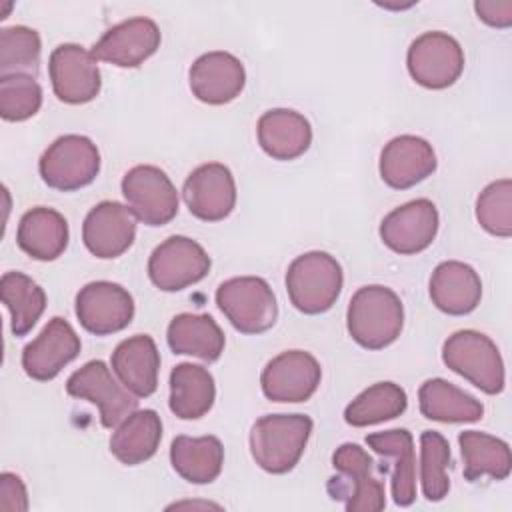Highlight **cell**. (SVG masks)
Wrapping results in <instances>:
<instances>
[{"label": "cell", "mask_w": 512, "mask_h": 512, "mask_svg": "<svg viewBox=\"0 0 512 512\" xmlns=\"http://www.w3.org/2000/svg\"><path fill=\"white\" fill-rule=\"evenodd\" d=\"M402 324L404 306L394 290L370 284L358 288L350 298L346 328L358 346L382 350L400 336Z\"/></svg>", "instance_id": "6da1fadb"}, {"label": "cell", "mask_w": 512, "mask_h": 512, "mask_svg": "<svg viewBox=\"0 0 512 512\" xmlns=\"http://www.w3.org/2000/svg\"><path fill=\"white\" fill-rule=\"evenodd\" d=\"M306 414H266L250 430V454L270 474L290 472L302 458L312 434Z\"/></svg>", "instance_id": "7a4b0ae2"}, {"label": "cell", "mask_w": 512, "mask_h": 512, "mask_svg": "<svg viewBox=\"0 0 512 512\" xmlns=\"http://www.w3.org/2000/svg\"><path fill=\"white\" fill-rule=\"evenodd\" d=\"M344 284L342 268L328 252L312 250L294 258L286 272L292 306L302 314H322L334 306Z\"/></svg>", "instance_id": "3957f363"}, {"label": "cell", "mask_w": 512, "mask_h": 512, "mask_svg": "<svg viewBox=\"0 0 512 512\" xmlns=\"http://www.w3.org/2000/svg\"><path fill=\"white\" fill-rule=\"evenodd\" d=\"M332 466L338 472L328 480V494L342 500L348 512H380L386 506L384 484L372 474L374 460L352 442L336 448Z\"/></svg>", "instance_id": "277c9868"}, {"label": "cell", "mask_w": 512, "mask_h": 512, "mask_svg": "<svg viewBox=\"0 0 512 512\" xmlns=\"http://www.w3.org/2000/svg\"><path fill=\"white\" fill-rule=\"evenodd\" d=\"M444 364L486 394L504 390V362L496 344L482 332L458 330L442 346Z\"/></svg>", "instance_id": "5b68a950"}, {"label": "cell", "mask_w": 512, "mask_h": 512, "mask_svg": "<svg viewBox=\"0 0 512 512\" xmlns=\"http://www.w3.org/2000/svg\"><path fill=\"white\" fill-rule=\"evenodd\" d=\"M216 304L242 334H260L274 326L278 304L264 278L238 276L224 280L216 290Z\"/></svg>", "instance_id": "8992f818"}, {"label": "cell", "mask_w": 512, "mask_h": 512, "mask_svg": "<svg viewBox=\"0 0 512 512\" xmlns=\"http://www.w3.org/2000/svg\"><path fill=\"white\" fill-rule=\"evenodd\" d=\"M44 184L60 192L80 190L94 182L100 172V152L96 144L80 134L56 138L38 162Z\"/></svg>", "instance_id": "52a82bcc"}, {"label": "cell", "mask_w": 512, "mask_h": 512, "mask_svg": "<svg viewBox=\"0 0 512 512\" xmlns=\"http://www.w3.org/2000/svg\"><path fill=\"white\" fill-rule=\"evenodd\" d=\"M406 66L412 80L430 90L452 86L464 70V52L446 32H424L408 48Z\"/></svg>", "instance_id": "ba28073f"}, {"label": "cell", "mask_w": 512, "mask_h": 512, "mask_svg": "<svg viewBox=\"0 0 512 512\" xmlns=\"http://www.w3.org/2000/svg\"><path fill=\"white\" fill-rule=\"evenodd\" d=\"M120 188L132 214L146 226H164L178 214V192L158 166L140 164L130 168Z\"/></svg>", "instance_id": "9c48e42d"}, {"label": "cell", "mask_w": 512, "mask_h": 512, "mask_svg": "<svg viewBox=\"0 0 512 512\" xmlns=\"http://www.w3.org/2000/svg\"><path fill=\"white\" fill-rule=\"evenodd\" d=\"M66 392L74 398L96 404L104 428L118 426L138 406L136 396L126 390L122 382L114 380L110 368L102 360H90L72 372L66 380Z\"/></svg>", "instance_id": "30bf717a"}, {"label": "cell", "mask_w": 512, "mask_h": 512, "mask_svg": "<svg viewBox=\"0 0 512 512\" xmlns=\"http://www.w3.org/2000/svg\"><path fill=\"white\" fill-rule=\"evenodd\" d=\"M210 256L192 238L170 236L148 258V276L164 292H178L210 272Z\"/></svg>", "instance_id": "8fae6325"}, {"label": "cell", "mask_w": 512, "mask_h": 512, "mask_svg": "<svg viewBox=\"0 0 512 512\" xmlns=\"http://www.w3.org/2000/svg\"><path fill=\"white\" fill-rule=\"evenodd\" d=\"M76 318L90 334L108 336L124 330L132 322L134 300L124 286L96 280L76 294Z\"/></svg>", "instance_id": "7c38bea8"}, {"label": "cell", "mask_w": 512, "mask_h": 512, "mask_svg": "<svg viewBox=\"0 0 512 512\" xmlns=\"http://www.w3.org/2000/svg\"><path fill=\"white\" fill-rule=\"evenodd\" d=\"M48 74L56 98L64 104H86L102 86L96 58L80 44L56 46L48 60Z\"/></svg>", "instance_id": "4fadbf2b"}, {"label": "cell", "mask_w": 512, "mask_h": 512, "mask_svg": "<svg viewBox=\"0 0 512 512\" xmlns=\"http://www.w3.org/2000/svg\"><path fill=\"white\" fill-rule=\"evenodd\" d=\"M322 368L304 350H288L272 358L260 376L262 392L272 402H306L320 386Z\"/></svg>", "instance_id": "5bb4252c"}, {"label": "cell", "mask_w": 512, "mask_h": 512, "mask_svg": "<svg viewBox=\"0 0 512 512\" xmlns=\"http://www.w3.org/2000/svg\"><path fill=\"white\" fill-rule=\"evenodd\" d=\"M182 196L192 216L218 222L230 216L236 206V182L228 166L208 162L188 174Z\"/></svg>", "instance_id": "9a60e30c"}, {"label": "cell", "mask_w": 512, "mask_h": 512, "mask_svg": "<svg viewBox=\"0 0 512 512\" xmlns=\"http://www.w3.org/2000/svg\"><path fill=\"white\" fill-rule=\"evenodd\" d=\"M160 28L146 16L128 18L108 28L92 46V56L120 68H136L160 48Z\"/></svg>", "instance_id": "2e32d148"}, {"label": "cell", "mask_w": 512, "mask_h": 512, "mask_svg": "<svg viewBox=\"0 0 512 512\" xmlns=\"http://www.w3.org/2000/svg\"><path fill=\"white\" fill-rule=\"evenodd\" d=\"M436 232L438 210L426 198L410 200L394 208L380 222V238L384 246L404 256L426 250L434 242Z\"/></svg>", "instance_id": "e0dca14e"}, {"label": "cell", "mask_w": 512, "mask_h": 512, "mask_svg": "<svg viewBox=\"0 0 512 512\" xmlns=\"http://www.w3.org/2000/svg\"><path fill=\"white\" fill-rule=\"evenodd\" d=\"M136 238V216L120 202L104 200L84 218L82 240L90 254L102 260L122 256Z\"/></svg>", "instance_id": "ac0fdd59"}, {"label": "cell", "mask_w": 512, "mask_h": 512, "mask_svg": "<svg viewBox=\"0 0 512 512\" xmlns=\"http://www.w3.org/2000/svg\"><path fill=\"white\" fill-rule=\"evenodd\" d=\"M80 346L74 328L64 318L56 316L30 344L24 346L22 368L32 380L48 382L80 354Z\"/></svg>", "instance_id": "d6986e66"}, {"label": "cell", "mask_w": 512, "mask_h": 512, "mask_svg": "<svg viewBox=\"0 0 512 512\" xmlns=\"http://www.w3.org/2000/svg\"><path fill=\"white\" fill-rule=\"evenodd\" d=\"M188 80L192 94L200 102L220 106L240 96L246 84V72L234 54L214 50L194 60Z\"/></svg>", "instance_id": "ffe728a7"}, {"label": "cell", "mask_w": 512, "mask_h": 512, "mask_svg": "<svg viewBox=\"0 0 512 512\" xmlns=\"http://www.w3.org/2000/svg\"><path fill=\"white\" fill-rule=\"evenodd\" d=\"M436 170L432 144L420 136L392 138L380 154V178L394 190H406L426 180Z\"/></svg>", "instance_id": "44dd1931"}, {"label": "cell", "mask_w": 512, "mask_h": 512, "mask_svg": "<svg viewBox=\"0 0 512 512\" xmlns=\"http://www.w3.org/2000/svg\"><path fill=\"white\" fill-rule=\"evenodd\" d=\"M158 370L160 352L148 334L130 336L112 352V372L136 398H148L156 392Z\"/></svg>", "instance_id": "7402d4cb"}, {"label": "cell", "mask_w": 512, "mask_h": 512, "mask_svg": "<svg viewBox=\"0 0 512 512\" xmlns=\"http://www.w3.org/2000/svg\"><path fill=\"white\" fill-rule=\"evenodd\" d=\"M368 448L380 454L386 464L382 472L392 474V498L398 506H410L416 500V460L414 440L406 428H392L366 436Z\"/></svg>", "instance_id": "603a6c76"}, {"label": "cell", "mask_w": 512, "mask_h": 512, "mask_svg": "<svg viewBox=\"0 0 512 512\" xmlns=\"http://www.w3.org/2000/svg\"><path fill=\"white\" fill-rule=\"evenodd\" d=\"M432 304L450 316L470 314L482 298V280L478 272L458 260L438 264L430 276Z\"/></svg>", "instance_id": "cb8c5ba5"}, {"label": "cell", "mask_w": 512, "mask_h": 512, "mask_svg": "<svg viewBox=\"0 0 512 512\" xmlns=\"http://www.w3.org/2000/svg\"><path fill=\"white\" fill-rule=\"evenodd\" d=\"M258 144L274 160H294L312 144L310 122L296 110L274 108L260 116Z\"/></svg>", "instance_id": "d4e9b609"}, {"label": "cell", "mask_w": 512, "mask_h": 512, "mask_svg": "<svg viewBox=\"0 0 512 512\" xmlns=\"http://www.w3.org/2000/svg\"><path fill=\"white\" fill-rule=\"evenodd\" d=\"M16 242L34 260H56L68 246V222L58 210L36 206L20 218Z\"/></svg>", "instance_id": "484cf974"}, {"label": "cell", "mask_w": 512, "mask_h": 512, "mask_svg": "<svg viewBox=\"0 0 512 512\" xmlns=\"http://www.w3.org/2000/svg\"><path fill=\"white\" fill-rule=\"evenodd\" d=\"M168 346L174 354L196 356L204 362H216L224 352V332L208 314H176L166 332Z\"/></svg>", "instance_id": "4316f807"}, {"label": "cell", "mask_w": 512, "mask_h": 512, "mask_svg": "<svg viewBox=\"0 0 512 512\" xmlns=\"http://www.w3.org/2000/svg\"><path fill=\"white\" fill-rule=\"evenodd\" d=\"M162 440V420L160 416L146 408L134 410L124 418L110 438V452L114 458L126 466H136L150 460Z\"/></svg>", "instance_id": "83f0119b"}, {"label": "cell", "mask_w": 512, "mask_h": 512, "mask_svg": "<svg viewBox=\"0 0 512 512\" xmlns=\"http://www.w3.org/2000/svg\"><path fill=\"white\" fill-rule=\"evenodd\" d=\"M170 462L178 476L190 484L214 482L224 464V446L216 436H176L170 446Z\"/></svg>", "instance_id": "f1b7e54d"}, {"label": "cell", "mask_w": 512, "mask_h": 512, "mask_svg": "<svg viewBox=\"0 0 512 512\" xmlns=\"http://www.w3.org/2000/svg\"><path fill=\"white\" fill-rule=\"evenodd\" d=\"M216 386L212 374L198 364L182 362L170 372V410L182 420L202 418L214 404Z\"/></svg>", "instance_id": "f546056e"}, {"label": "cell", "mask_w": 512, "mask_h": 512, "mask_svg": "<svg viewBox=\"0 0 512 512\" xmlns=\"http://www.w3.org/2000/svg\"><path fill=\"white\" fill-rule=\"evenodd\" d=\"M420 412L436 422H476L484 414V406L472 394L460 390L444 378H430L418 390Z\"/></svg>", "instance_id": "4dcf8cb0"}, {"label": "cell", "mask_w": 512, "mask_h": 512, "mask_svg": "<svg viewBox=\"0 0 512 512\" xmlns=\"http://www.w3.org/2000/svg\"><path fill=\"white\" fill-rule=\"evenodd\" d=\"M460 454L464 462V478L476 482L484 476L492 480H504L512 470L510 446L486 432L466 430L458 436Z\"/></svg>", "instance_id": "1f68e13d"}, {"label": "cell", "mask_w": 512, "mask_h": 512, "mask_svg": "<svg viewBox=\"0 0 512 512\" xmlns=\"http://www.w3.org/2000/svg\"><path fill=\"white\" fill-rule=\"evenodd\" d=\"M0 296L10 310L12 334L26 336L46 308L44 290L22 272H6L0 280Z\"/></svg>", "instance_id": "d6a6232c"}, {"label": "cell", "mask_w": 512, "mask_h": 512, "mask_svg": "<svg viewBox=\"0 0 512 512\" xmlns=\"http://www.w3.org/2000/svg\"><path fill=\"white\" fill-rule=\"evenodd\" d=\"M406 406L408 396L404 388L394 382H376L346 406L344 420L354 428H364L398 418L404 414Z\"/></svg>", "instance_id": "836d02e7"}, {"label": "cell", "mask_w": 512, "mask_h": 512, "mask_svg": "<svg viewBox=\"0 0 512 512\" xmlns=\"http://www.w3.org/2000/svg\"><path fill=\"white\" fill-rule=\"evenodd\" d=\"M40 36L28 26H8L0 30V76H36L40 66Z\"/></svg>", "instance_id": "e575fe53"}, {"label": "cell", "mask_w": 512, "mask_h": 512, "mask_svg": "<svg viewBox=\"0 0 512 512\" xmlns=\"http://www.w3.org/2000/svg\"><path fill=\"white\" fill-rule=\"evenodd\" d=\"M450 466L448 440L436 430L420 434V482L428 502H440L450 490L446 468Z\"/></svg>", "instance_id": "d590c367"}, {"label": "cell", "mask_w": 512, "mask_h": 512, "mask_svg": "<svg viewBox=\"0 0 512 512\" xmlns=\"http://www.w3.org/2000/svg\"><path fill=\"white\" fill-rule=\"evenodd\" d=\"M42 106V88L34 76H0V116L8 122L32 118Z\"/></svg>", "instance_id": "8d00e7d4"}, {"label": "cell", "mask_w": 512, "mask_h": 512, "mask_svg": "<svg viewBox=\"0 0 512 512\" xmlns=\"http://www.w3.org/2000/svg\"><path fill=\"white\" fill-rule=\"evenodd\" d=\"M476 220L492 236H512V182L508 178L496 180L480 192Z\"/></svg>", "instance_id": "74e56055"}, {"label": "cell", "mask_w": 512, "mask_h": 512, "mask_svg": "<svg viewBox=\"0 0 512 512\" xmlns=\"http://www.w3.org/2000/svg\"><path fill=\"white\" fill-rule=\"evenodd\" d=\"M0 510L2 512H26L28 494L20 476L12 472L0 474Z\"/></svg>", "instance_id": "f35d334b"}, {"label": "cell", "mask_w": 512, "mask_h": 512, "mask_svg": "<svg viewBox=\"0 0 512 512\" xmlns=\"http://www.w3.org/2000/svg\"><path fill=\"white\" fill-rule=\"evenodd\" d=\"M474 10H476L478 18L482 22H486L488 26L508 28L512 24V2L510 0H502V2H490V0L474 2Z\"/></svg>", "instance_id": "ab89813d"}]
</instances>
